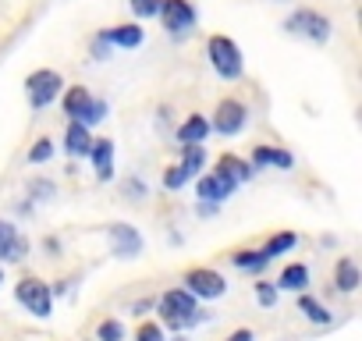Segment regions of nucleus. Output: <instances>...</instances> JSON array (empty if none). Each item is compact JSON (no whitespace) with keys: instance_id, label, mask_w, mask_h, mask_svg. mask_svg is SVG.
Wrapping results in <instances>:
<instances>
[{"instance_id":"obj_21","label":"nucleus","mask_w":362,"mask_h":341,"mask_svg":"<svg viewBox=\"0 0 362 341\" xmlns=\"http://www.w3.org/2000/svg\"><path fill=\"white\" fill-rule=\"evenodd\" d=\"M29 256V238L15 228L4 242H0V263H22Z\"/></svg>"},{"instance_id":"obj_36","label":"nucleus","mask_w":362,"mask_h":341,"mask_svg":"<svg viewBox=\"0 0 362 341\" xmlns=\"http://www.w3.org/2000/svg\"><path fill=\"white\" fill-rule=\"evenodd\" d=\"M0 284H4V267H0Z\"/></svg>"},{"instance_id":"obj_25","label":"nucleus","mask_w":362,"mask_h":341,"mask_svg":"<svg viewBox=\"0 0 362 341\" xmlns=\"http://www.w3.org/2000/svg\"><path fill=\"white\" fill-rule=\"evenodd\" d=\"M96 341H124V323L114 320V316L100 320L96 323Z\"/></svg>"},{"instance_id":"obj_30","label":"nucleus","mask_w":362,"mask_h":341,"mask_svg":"<svg viewBox=\"0 0 362 341\" xmlns=\"http://www.w3.org/2000/svg\"><path fill=\"white\" fill-rule=\"evenodd\" d=\"M135 341H163V327L160 323H139Z\"/></svg>"},{"instance_id":"obj_34","label":"nucleus","mask_w":362,"mask_h":341,"mask_svg":"<svg viewBox=\"0 0 362 341\" xmlns=\"http://www.w3.org/2000/svg\"><path fill=\"white\" fill-rule=\"evenodd\" d=\"M124 192H128V196H146V185H142V182H128Z\"/></svg>"},{"instance_id":"obj_29","label":"nucleus","mask_w":362,"mask_h":341,"mask_svg":"<svg viewBox=\"0 0 362 341\" xmlns=\"http://www.w3.org/2000/svg\"><path fill=\"white\" fill-rule=\"evenodd\" d=\"M135 18H156L160 15V0H128Z\"/></svg>"},{"instance_id":"obj_26","label":"nucleus","mask_w":362,"mask_h":341,"mask_svg":"<svg viewBox=\"0 0 362 341\" xmlns=\"http://www.w3.org/2000/svg\"><path fill=\"white\" fill-rule=\"evenodd\" d=\"M192 178L185 175V170H181L177 163H170L167 170H163V189H170V192H177V189H185Z\"/></svg>"},{"instance_id":"obj_6","label":"nucleus","mask_w":362,"mask_h":341,"mask_svg":"<svg viewBox=\"0 0 362 341\" xmlns=\"http://www.w3.org/2000/svg\"><path fill=\"white\" fill-rule=\"evenodd\" d=\"M156 18L163 22V29L174 40H181L185 33L196 29V8L189 4V0H160V15Z\"/></svg>"},{"instance_id":"obj_23","label":"nucleus","mask_w":362,"mask_h":341,"mask_svg":"<svg viewBox=\"0 0 362 341\" xmlns=\"http://www.w3.org/2000/svg\"><path fill=\"white\" fill-rule=\"evenodd\" d=\"M295 245H298V235H295V231H277V235H270V238H267V245H263L259 253H263V256H267V260L274 263L277 256L291 253Z\"/></svg>"},{"instance_id":"obj_28","label":"nucleus","mask_w":362,"mask_h":341,"mask_svg":"<svg viewBox=\"0 0 362 341\" xmlns=\"http://www.w3.org/2000/svg\"><path fill=\"white\" fill-rule=\"evenodd\" d=\"M54 156V142L50 139H36V146L29 149V163H47Z\"/></svg>"},{"instance_id":"obj_8","label":"nucleus","mask_w":362,"mask_h":341,"mask_svg":"<svg viewBox=\"0 0 362 341\" xmlns=\"http://www.w3.org/2000/svg\"><path fill=\"white\" fill-rule=\"evenodd\" d=\"M284 29H288L291 36H305V40H313V43H327V40H330V22H327L320 11H309V8L288 15Z\"/></svg>"},{"instance_id":"obj_16","label":"nucleus","mask_w":362,"mask_h":341,"mask_svg":"<svg viewBox=\"0 0 362 341\" xmlns=\"http://www.w3.org/2000/svg\"><path fill=\"white\" fill-rule=\"evenodd\" d=\"M358 284H362V270H358V263H355L351 256H341L337 267H334V288H337L341 295H351Z\"/></svg>"},{"instance_id":"obj_14","label":"nucleus","mask_w":362,"mask_h":341,"mask_svg":"<svg viewBox=\"0 0 362 341\" xmlns=\"http://www.w3.org/2000/svg\"><path fill=\"white\" fill-rule=\"evenodd\" d=\"M210 135V121L203 114H192L177 125V146H203Z\"/></svg>"},{"instance_id":"obj_10","label":"nucleus","mask_w":362,"mask_h":341,"mask_svg":"<svg viewBox=\"0 0 362 341\" xmlns=\"http://www.w3.org/2000/svg\"><path fill=\"white\" fill-rule=\"evenodd\" d=\"M245 121H249L245 103H238V100H221V103H217V114H214V121H210V132H217V135H238V132L245 128Z\"/></svg>"},{"instance_id":"obj_19","label":"nucleus","mask_w":362,"mask_h":341,"mask_svg":"<svg viewBox=\"0 0 362 341\" xmlns=\"http://www.w3.org/2000/svg\"><path fill=\"white\" fill-rule=\"evenodd\" d=\"M89 149H93L89 128L78 125V121H71L68 132H64V153H68V156H89Z\"/></svg>"},{"instance_id":"obj_4","label":"nucleus","mask_w":362,"mask_h":341,"mask_svg":"<svg viewBox=\"0 0 362 341\" xmlns=\"http://www.w3.org/2000/svg\"><path fill=\"white\" fill-rule=\"evenodd\" d=\"M206 57H210V68L221 75V79H238L242 75V50H238V43L235 40H228V36H210L206 40Z\"/></svg>"},{"instance_id":"obj_3","label":"nucleus","mask_w":362,"mask_h":341,"mask_svg":"<svg viewBox=\"0 0 362 341\" xmlns=\"http://www.w3.org/2000/svg\"><path fill=\"white\" fill-rule=\"evenodd\" d=\"M15 299L25 313H33L36 320H47L54 313V288L40 277H18L15 284Z\"/></svg>"},{"instance_id":"obj_11","label":"nucleus","mask_w":362,"mask_h":341,"mask_svg":"<svg viewBox=\"0 0 362 341\" xmlns=\"http://www.w3.org/2000/svg\"><path fill=\"white\" fill-rule=\"evenodd\" d=\"M107 235H110V249H114V256H117V260H135V256H142V249H146L142 235H139L132 224H124V221L110 224V228H107Z\"/></svg>"},{"instance_id":"obj_27","label":"nucleus","mask_w":362,"mask_h":341,"mask_svg":"<svg viewBox=\"0 0 362 341\" xmlns=\"http://www.w3.org/2000/svg\"><path fill=\"white\" fill-rule=\"evenodd\" d=\"M256 302L263 306V309H270V306H277V284L274 281H256Z\"/></svg>"},{"instance_id":"obj_35","label":"nucleus","mask_w":362,"mask_h":341,"mask_svg":"<svg viewBox=\"0 0 362 341\" xmlns=\"http://www.w3.org/2000/svg\"><path fill=\"white\" fill-rule=\"evenodd\" d=\"M11 231H15V224H11V221H0V242H4Z\"/></svg>"},{"instance_id":"obj_12","label":"nucleus","mask_w":362,"mask_h":341,"mask_svg":"<svg viewBox=\"0 0 362 341\" xmlns=\"http://www.w3.org/2000/svg\"><path fill=\"white\" fill-rule=\"evenodd\" d=\"M89 160H93V170H96L100 182H110L114 178V142L110 139H93Z\"/></svg>"},{"instance_id":"obj_18","label":"nucleus","mask_w":362,"mask_h":341,"mask_svg":"<svg viewBox=\"0 0 362 341\" xmlns=\"http://www.w3.org/2000/svg\"><path fill=\"white\" fill-rule=\"evenodd\" d=\"M252 167H281V170H291L295 167V156L288 149H274V146H256L252 149Z\"/></svg>"},{"instance_id":"obj_24","label":"nucleus","mask_w":362,"mask_h":341,"mask_svg":"<svg viewBox=\"0 0 362 341\" xmlns=\"http://www.w3.org/2000/svg\"><path fill=\"white\" fill-rule=\"evenodd\" d=\"M231 263H235L242 274H263V270L270 267V260H267L259 249H238V253L231 256Z\"/></svg>"},{"instance_id":"obj_32","label":"nucleus","mask_w":362,"mask_h":341,"mask_svg":"<svg viewBox=\"0 0 362 341\" xmlns=\"http://www.w3.org/2000/svg\"><path fill=\"white\" fill-rule=\"evenodd\" d=\"M224 341H256V330H249V327H238V330H231Z\"/></svg>"},{"instance_id":"obj_33","label":"nucleus","mask_w":362,"mask_h":341,"mask_svg":"<svg viewBox=\"0 0 362 341\" xmlns=\"http://www.w3.org/2000/svg\"><path fill=\"white\" fill-rule=\"evenodd\" d=\"M33 196H54V185L50 182H36L33 185Z\"/></svg>"},{"instance_id":"obj_17","label":"nucleus","mask_w":362,"mask_h":341,"mask_svg":"<svg viewBox=\"0 0 362 341\" xmlns=\"http://www.w3.org/2000/svg\"><path fill=\"white\" fill-rule=\"evenodd\" d=\"M110 47H121V50H135V47H142V40H146V33L139 29V25H114V29H103L100 33Z\"/></svg>"},{"instance_id":"obj_1","label":"nucleus","mask_w":362,"mask_h":341,"mask_svg":"<svg viewBox=\"0 0 362 341\" xmlns=\"http://www.w3.org/2000/svg\"><path fill=\"white\" fill-rule=\"evenodd\" d=\"M153 306H156L163 327H170V330H189V327H196V323L206 320V313H199V299L189 295L185 288H170V291H163Z\"/></svg>"},{"instance_id":"obj_9","label":"nucleus","mask_w":362,"mask_h":341,"mask_svg":"<svg viewBox=\"0 0 362 341\" xmlns=\"http://www.w3.org/2000/svg\"><path fill=\"white\" fill-rule=\"evenodd\" d=\"M235 189H238V185L228 182L224 175H217V170L196 178V200H199L203 207H221V203H228V200L235 196Z\"/></svg>"},{"instance_id":"obj_2","label":"nucleus","mask_w":362,"mask_h":341,"mask_svg":"<svg viewBox=\"0 0 362 341\" xmlns=\"http://www.w3.org/2000/svg\"><path fill=\"white\" fill-rule=\"evenodd\" d=\"M61 107H64V114H68L71 121H78V125H86V128H93V125H100V121L107 117V100H93L86 86H71V89L64 93Z\"/></svg>"},{"instance_id":"obj_5","label":"nucleus","mask_w":362,"mask_h":341,"mask_svg":"<svg viewBox=\"0 0 362 341\" xmlns=\"http://www.w3.org/2000/svg\"><path fill=\"white\" fill-rule=\"evenodd\" d=\"M61 86H64V79H61L57 71H50V68L33 71V75L25 79V96H29V107H33V110L50 107V103L61 96Z\"/></svg>"},{"instance_id":"obj_13","label":"nucleus","mask_w":362,"mask_h":341,"mask_svg":"<svg viewBox=\"0 0 362 341\" xmlns=\"http://www.w3.org/2000/svg\"><path fill=\"white\" fill-rule=\"evenodd\" d=\"M309 281H313V270H309L305 263H288L274 284H277V291H295V295H302V291H309Z\"/></svg>"},{"instance_id":"obj_22","label":"nucleus","mask_w":362,"mask_h":341,"mask_svg":"<svg viewBox=\"0 0 362 341\" xmlns=\"http://www.w3.org/2000/svg\"><path fill=\"white\" fill-rule=\"evenodd\" d=\"M177 167L185 170L189 178H199L203 175V167H206V149L203 146H181V160Z\"/></svg>"},{"instance_id":"obj_7","label":"nucleus","mask_w":362,"mask_h":341,"mask_svg":"<svg viewBox=\"0 0 362 341\" xmlns=\"http://www.w3.org/2000/svg\"><path fill=\"white\" fill-rule=\"evenodd\" d=\"M185 291L210 302V299H221V295L228 291V281H224V274L214 270V267H192V270L185 274Z\"/></svg>"},{"instance_id":"obj_15","label":"nucleus","mask_w":362,"mask_h":341,"mask_svg":"<svg viewBox=\"0 0 362 341\" xmlns=\"http://www.w3.org/2000/svg\"><path fill=\"white\" fill-rule=\"evenodd\" d=\"M217 175H224V178L235 182V185H242V182H249V178L256 175V167H252L249 160L235 156V153H224V156L217 160Z\"/></svg>"},{"instance_id":"obj_20","label":"nucleus","mask_w":362,"mask_h":341,"mask_svg":"<svg viewBox=\"0 0 362 341\" xmlns=\"http://www.w3.org/2000/svg\"><path fill=\"white\" fill-rule=\"evenodd\" d=\"M298 313H302L309 323H316V327H330V323H334V313H330L316 295H309V291L298 295Z\"/></svg>"},{"instance_id":"obj_31","label":"nucleus","mask_w":362,"mask_h":341,"mask_svg":"<svg viewBox=\"0 0 362 341\" xmlns=\"http://www.w3.org/2000/svg\"><path fill=\"white\" fill-rule=\"evenodd\" d=\"M107 54H110V43H107L103 36H96V40H93V57H96V61H107Z\"/></svg>"}]
</instances>
